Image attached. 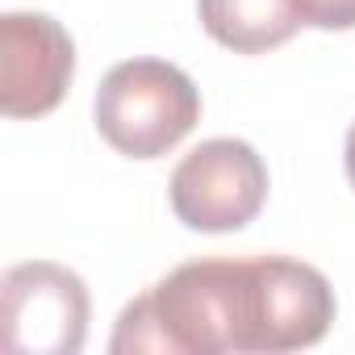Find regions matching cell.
<instances>
[{
	"mask_svg": "<svg viewBox=\"0 0 355 355\" xmlns=\"http://www.w3.org/2000/svg\"><path fill=\"white\" fill-rule=\"evenodd\" d=\"M334 313V288L313 263L288 255L239 259V355L305 351L330 334Z\"/></svg>",
	"mask_w": 355,
	"mask_h": 355,
	"instance_id": "cell-2",
	"label": "cell"
},
{
	"mask_svg": "<svg viewBox=\"0 0 355 355\" xmlns=\"http://www.w3.org/2000/svg\"><path fill=\"white\" fill-rule=\"evenodd\" d=\"M205 34L234 55H263L301 30L293 0H197Z\"/></svg>",
	"mask_w": 355,
	"mask_h": 355,
	"instance_id": "cell-6",
	"label": "cell"
},
{
	"mask_svg": "<svg viewBox=\"0 0 355 355\" xmlns=\"http://www.w3.org/2000/svg\"><path fill=\"white\" fill-rule=\"evenodd\" d=\"M301 26L313 30H355V0H293Z\"/></svg>",
	"mask_w": 355,
	"mask_h": 355,
	"instance_id": "cell-7",
	"label": "cell"
},
{
	"mask_svg": "<svg viewBox=\"0 0 355 355\" xmlns=\"http://www.w3.org/2000/svg\"><path fill=\"white\" fill-rule=\"evenodd\" d=\"M76 76V42L51 13L0 17V109L5 117H42L59 109Z\"/></svg>",
	"mask_w": 355,
	"mask_h": 355,
	"instance_id": "cell-5",
	"label": "cell"
},
{
	"mask_svg": "<svg viewBox=\"0 0 355 355\" xmlns=\"http://www.w3.org/2000/svg\"><path fill=\"white\" fill-rule=\"evenodd\" d=\"M84 280L46 259H30L0 280V347L9 355H76L88 338Z\"/></svg>",
	"mask_w": 355,
	"mask_h": 355,
	"instance_id": "cell-4",
	"label": "cell"
},
{
	"mask_svg": "<svg viewBox=\"0 0 355 355\" xmlns=\"http://www.w3.org/2000/svg\"><path fill=\"white\" fill-rule=\"evenodd\" d=\"M92 117L117 155L159 159L201 121V92L167 59H125L101 80Z\"/></svg>",
	"mask_w": 355,
	"mask_h": 355,
	"instance_id": "cell-1",
	"label": "cell"
},
{
	"mask_svg": "<svg viewBox=\"0 0 355 355\" xmlns=\"http://www.w3.org/2000/svg\"><path fill=\"white\" fill-rule=\"evenodd\" d=\"M343 167H347V180H351V189H355V121H351L347 142H343Z\"/></svg>",
	"mask_w": 355,
	"mask_h": 355,
	"instance_id": "cell-8",
	"label": "cell"
},
{
	"mask_svg": "<svg viewBox=\"0 0 355 355\" xmlns=\"http://www.w3.org/2000/svg\"><path fill=\"white\" fill-rule=\"evenodd\" d=\"M167 201L175 222H184L189 230H243L268 201V163L243 138H209L175 163Z\"/></svg>",
	"mask_w": 355,
	"mask_h": 355,
	"instance_id": "cell-3",
	"label": "cell"
}]
</instances>
